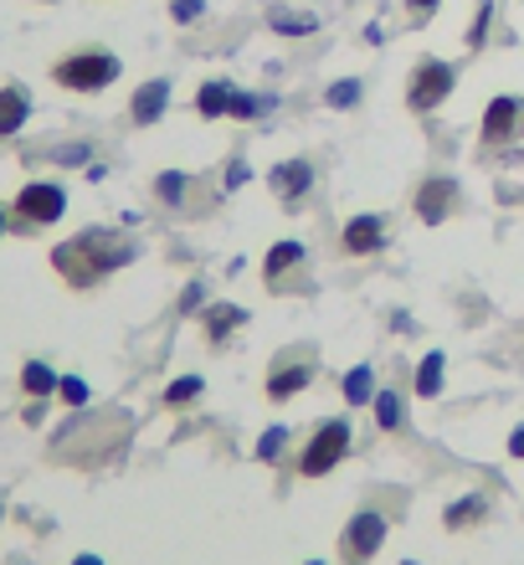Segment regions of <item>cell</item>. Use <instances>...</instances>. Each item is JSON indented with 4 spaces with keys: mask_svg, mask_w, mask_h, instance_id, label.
Returning a JSON list of instances; mask_svg holds the SVG:
<instances>
[{
    "mask_svg": "<svg viewBox=\"0 0 524 565\" xmlns=\"http://www.w3.org/2000/svg\"><path fill=\"white\" fill-rule=\"evenodd\" d=\"M340 247H345V257H371L386 247V216H350L345 232H340Z\"/></svg>",
    "mask_w": 524,
    "mask_h": 565,
    "instance_id": "8fae6325",
    "label": "cell"
},
{
    "mask_svg": "<svg viewBox=\"0 0 524 565\" xmlns=\"http://www.w3.org/2000/svg\"><path fill=\"white\" fill-rule=\"evenodd\" d=\"M57 396H62L67 406H88V381H83V375H62Z\"/></svg>",
    "mask_w": 524,
    "mask_h": 565,
    "instance_id": "f1b7e54d",
    "label": "cell"
},
{
    "mask_svg": "<svg viewBox=\"0 0 524 565\" xmlns=\"http://www.w3.org/2000/svg\"><path fill=\"white\" fill-rule=\"evenodd\" d=\"M345 402L350 406L375 402V371H371V365H355V371L345 375Z\"/></svg>",
    "mask_w": 524,
    "mask_h": 565,
    "instance_id": "7402d4cb",
    "label": "cell"
},
{
    "mask_svg": "<svg viewBox=\"0 0 524 565\" xmlns=\"http://www.w3.org/2000/svg\"><path fill=\"white\" fill-rule=\"evenodd\" d=\"M510 452H514V458H524V422L510 431Z\"/></svg>",
    "mask_w": 524,
    "mask_h": 565,
    "instance_id": "e575fe53",
    "label": "cell"
},
{
    "mask_svg": "<svg viewBox=\"0 0 524 565\" xmlns=\"http://www.w3.org/2000/svg\"><path fill=\"white\" fill-rule=\"evenodd\" d=\"M309 381H314V355H284L278 365L268 371V402H293L299 391H309Z\"/></svg>",
    "mask_w": 524,
    "mask_h": 565,
    "instance_id": "9c48e42d",
    "label": "cell"
},
{
    "mask_svg": "<svg viewBox=\"0 0 524 565\" xmlns=\"http://www.w3.org/2000/svg\"><path fill=\"white\" fill-rule=\"evenodd\" d=\"M0 232H6V211H0Z\"/></svg>",
    "mask_w": 524,
    "mask_h": 565,
    "instance_id": "8d00e7d4",
    "label": "cell"
},
{
    "mask_svg": "<svg viewBox=\"0 0 524 565\" xmlns=\"http://www.w3.org/2000/svg\"><path fill=\"white\" fill-rule=\"evenodd\" d=\"M375 427L381 431H402L406 422V402H402V391H375Z\"/></svg>",
    "mask_w": 524,
    "mask_h": 565,
    "instance_id": "ffe728a7",
    "label": "cell"
},
{
    "mask_svg": "<svg viewBox=\"0 0 524 565\" xmlns=\"http://www.w3.org/2000/svg\"><path fill=\"white\" fill-rule=\"evenodd\" d=\"M360 93H365V88H360L355 77H340V83H330L324 104H330V108H355V104H360Z\"/></svg>",
    "mask_w": 524,
    "mask_h": 565,
    "instance_id": "4316f807",
    "label": "cell"
},
{
    "mask_svg": "<svg viewBox=\"0 0 524 565\" xmlns=\"http://www.w3.org/2000/svg\"><path fill=\"white\" fill-rule=\"evenodd\" d=\"M201 294H206L201 282H185V294H180V313H195V309H201Z\"/></svg>",
    "mask_w": 524,
    "mask_h": 565,
    "instance_id": "836d02e7",
    "label": "cell"
},
{
    "mask_svg": "<svg viewBox=\"0 0 524 565\" xmlns=\"http://www.w3.org/2000/svg\"><path fill=\"white\" fill-rule=\"evenodd\" d=\"M272 108V98L268 93H232V114H226V119H263V114H268Z\"/></svg>",
    "mask_w": 524,
    "mask_h": 565,
    "instance_id": "603a6c76",
    "label": "cell"
},
{
    "mask_svg": "<svg viewBox=\"0 0 524 565\" xmlns=\"http://www.w3.org/2000/svg\"><path fill=\"white\" fill-rule=\"evenodd\" d=\"M350 443H355V431H350V422H324V427L309 437V447H303V458H299V473L303 478H324L334 473V462H345Z\"/></svg>",
    "mask_w": 524,
    "mask_h": 565,
    "instance_id": "5b68a950",
    "label": "cell"
},
{
    "mask_svg": "<svg viewBox=\"0 0 524 565\" xmlns=\"http://www.w3.org/2000/svg\"><path fill=\"white\" fill-rule=\"evenodd\" d=\"M232 83H201V93H195V114L201 119H226L232 114Z\"/></svg>",
    "mask_w": 524,
    "mask_h": 565,
    "instance_id": "e0dca14e",
    "label": "cell"
},
{
    "mask_svg": "<svg viewBox=\"0 0 524 565\" xmlns=\"http://www.w3.org/2000/svg\"><path fill=\"white\" fill-rule=\"evenodd\" d=\"M483 145H514V139L524 135V98H514V93H499V98H489V108H483V124H479Z\"/></svg>",
    "mask_w": 524,
    "mask_h": 565,
    "instance_id": "52a82bcc",
    "label": "cell"
},
{
    "mask_svg": "<svg viewBox=\"0 0 524 565\" xmlns=\"http://www.w3.org/2000/svg\"><path fill=\"white\" fill-rule=\"evenodd\" d=\"M165 108H170V77H150V83H139L135 98H129V124L150 129V124L165 119Z\"/></svg>",
    "mask_w": 524,
    "mask_h": 565,
    "instance_id": "7c38bea8",
    "label": "cell"
},
{
    "mask_svg": "<svg viewBox=\"0 0 524 565\" xmlns=\"http://www.w3.org/2000/svg\"><path fill=\"white\" fill-rule=\"evenodd\" d=\"M52 160H57V164H88L93 160V145H83V139H73V145H57V149H52Z\"/></svg>",
    "mask_w": 524,
    "mask_h": 565,
    "instance_id": "f546056e",
    "label": "cell"
},
{
    "mask_svg": "<svg viewBox=\"0 0 524 565\" xmlns=\"http://www.w3.org/2000/svg\"><path fill=\"white\" fill-rule=\"evenodd\" d=\"M386 545V514H375V509H360L355 520L345 524V535H340V555L350 565H365L375 551Z\"/></svg>",
    "mask_w": 524,
    "mask_h": 565,
    "instance_id": "8992f818",
    "label": "cell"
},
{
    "mask_svg": "<svg viewBox=\"0 0 524 565\" xmlns=\"http://www.w3.org/2000/svg\"><path fill=\"white\" fill-rule=\"evenodd\" d=\"M201 11H206V0H175V6H170V15H175L180 26H191V21H201Z\"/></svg>",
    "mask_w": 524,
    "mask_h": 565,
    "instance_id": "4dcf8cb0",
    "label": "cell"
},
{
    "mask_svg": "<svg viewBox=\"0 0 524 565\" xmlns=\"http://www.w3.org/2000/svg\"><path fill=\"white\" fill-rule=\"evenodd\" d=\"M201 391H206V381H201V375H180V381H170V386H165V406H191Z\"/></svg>",
    "mask_w": 524,
    "mask_h": 565,
    "instance_id": "d4e9b609",
    "label": "cell"
},
{
    "mask_svg": "<svg viewBox=\"0 0 524 565\" xmlns=\"http://www.w3.org/2000/svg\"><path fill=\"white\" fill-rule=\"evenodd\" d=\"M73 565H104V555H77Z\"/></svg>",
    "mask_w": 524,
    "mask_h": 565,
    "instance_id": "d590c367",
    "label": "cell"
},
{
    "mask_svg": "<svg viewBox=\"0 0 524 565\" xmlns=\"http://www.w3.org/2000/svg\"><path fill=\"white\" fill-rule=\"evenodd\" d=\"M284 447H288V427H268V431H263V443L253 447V458L257 462H278V452H284Z\"/></svg>",
    "mask_w": 524,
    "mask_h": 565,
    "instance_id": "83f0119b",
    "label": "cell"
},
{
    "mask_svg": "<svg viewBox=\"0 0 524 565\" xmlns=\"http://www.w3.org/2000/svg\"><path fill=\"white\" fill-rule=\"evenodd\" d=\"M26 119H31V98H26V88L6 83V88H0V139L21 135V129H26Z\"/></svg>",
    "mask_w": 524,
    "mask_h": 565,
    "instance_id": "5bb4252c",
    "label": "cell"
},
{
    "mask_svg": "<svg viewBox=\"0 0 524 565\" xmlns=\"http://www.w3.org/2000/svg\"><path fill=\"white\" fill-rule=\"evenodd\" d=\"M268 26L278 31V36H314V31H319V15H309V11H272Z\"/></svg>",
    "mask_w": 524,
    "mask_h": 565,
    "instance_id": "44dd1931",
    "label": "cell"
},
{
    "mask_svg": "<svg viewBox=\"0 0 524 565\" xmlns=\"http://www.w3.org/2000/svg\"><path fill=\"white\" fill-rule=\"evenodd\" d=\"M185 185H191V175H180V170H160V175H154V195H160L165 206H185Z\"/></svg>",
    "mask_w": 524,
    "mask_h": 565,
    "instance_id": "cb8c5ba5",
    "label": "cell"
},
{
    "mask_svg": "<svg viewBox=\"0 0 524 565\" xmlns=\"http://www.w3.org/2000/svg\"><path fill=\"white\" fill-rule=\"evenodd\" d=\"M124 73V62L108 46H88V52H67L62 62H52V83L67 93H104L114 88Z\"/></svg>",
    "mask_w": 524,
    "mask_h": 565,
    "instance_id": "7a4b0ae2",
    "label": "cell"
},
{
    "mask_svg": "<svg viewBox=\"0 0 524 565\" xmlns=\"http://www.w3.org/2000/svg\"><path fill=\"white\" fill-rule=\"evenodd\" d=\"M129 263H135V242L124 232H108V226H88V232H77V237L52 247V268H57V278L67 288H98Z\"/></svg>",
    "mask_w": 524,
    "mask_h": 565,
    "instance_id": "6da1fadb",
    "label": "cell"
},
{
    "mask_svg": "<svg viewBox=\"0 0 524 565\" xmlns=\"http://www.w3.org/2000/svg\"><path fill=\"white\" fill-rule=\"evenodd\" d=\"M452 83H458V67L442 57H421L417 67H411V77H406V108L411 114H432L437 104H448Z\"/></svg>",
    "mask_w": 524,
    "mask_h": 565,
    "instance_id": "3957f363",
    "label": "cell"
},
{
    "mask_svg": "<svg viewBox=\"0 0 524 565\" xmlns=\"http://www.w3.org/2000/svg\"><path fill=\"white\" fill-rule=\"evenodd\" d=\"M247 319H253V313L242 309V303H211V309L201 313V329H206L211 344H226L242 324H247Z\"/></svg>",
    "mask_w": 524,
    "mask_h": 565,
    "instance_id": "4fadbf2b",
    "label": "cell"
},
{
    "mask_svg": "<svg viewBox=\"0 0 524 565\" xmlns=\"http://www.w3.org/2000/svg\"><path fill=\"white\" fill-rule=\"evenodd\" d=\"M437 6H442V0H406V11H411V21H432Z\"/></svg>",
    "mask_w": 524,
    "mask_h": 565,
    "instance_id": "d6a6232c",
    "label": "cell"
},
{
    "mask_svg": "<svg viewBox=\"0 0 524 565\" xmlns=\"http://www.w3.org/2000/svg\"><path fill=\"white\" fill-rule=\"evenodd\" d=\"M483 514H489V499H483V493H468V499H452L442 524H448V530H468V524H479Z\"/></svg>",
    "mask_w": 524,
    "mask_h": 565,
    "instance_id": "d6986e66",
    "label": "cell"
},
{
    "mask_svg": "<svg viewBox=\"0 0 524 565\" xmlns=\"http://www.w3.org/2000/svg\"><path fill=\"white\" fill-rule=\"evenodd\" d=\"M309 565H324V561H309Z\"/></svg>",
    "mask_w": 524,
    "mask_h": 565,
    "instance_id": "74e56055",
    "label": "cell"
},
{
    "mask_svg": "<svg viewBox=\"0 0 524 565\" xmlns=\"http://www.w3.org/2000/svg\"><path fill=\"white\" fill-rule=\"evenodd\" d=\"M11 216L26 226H57L67 216V191L57 180H26L11 201Z\"/></svg>",
    "mask_w": 524,
    "mask_h": 565,
    "instance_id": "277c9868",
    "label": "cell"
},
{
    "mask_svg": "<svg viewBox=\"0 0 524 565\" xmlns=\"http://www.w3.org/2000/svg\"><path fill=\"white\" fill-rule=\"evenodd\" d=\"M247 175H253V170H247V160H242V154H232V164H226V191L247 185Z\"/></svg>",
    "mask_w": 524,
    "mask_h": 565,
    "instance_id": "1f68e13d",
    "label": "cell"
},
{
    "mask_svg": "<svg viewBox=\"0 0 524 565\" xmlns=\"http://www.w3.org/2000/svg\"><path fill=\"white\" fill-rule=\"evenodd\" d=\"M268 185H272V195H278V206H303V201H309V185H314V164L309 160L272 164Z\"/></svg>",
    "mask_w": 524,
    "mask_h": 565,
    "instance_id": "30bf717a",
    "label": "cell"
},
{
    "mask_svg": "<svg viewBox=\"0 0 524 565\" xmlns=\"http://www.w3.org/2000/svg\"><path fill=\"white\" fill-rule=\"evenodd\" d=\"M489 21H494V0H479V11H473V26H468V52H479L489 42Z\"/></svg>",
    "mask_w": 524,
    "mask_h": 565,
    "instance_id": "484cf974",
    "label": "cell"
},
{
    "mask_svg": "<svg viewBox=\"0 0 524 565\" xmlns=\"http://www.w3.org/2000/svg\"><path fill=\"white\" fill-rule=\"evenodd\" d=\"M57 386H62V375L46 365V360H26L21 365V391H26L31 402H46V396H57Z\"/></svg>",
    "mask_w": 524,
    "mask_h": 565,
    "instance_id": "9a60e30c",
    "label": "cell"
},
{
    "mask_svg": "<svg viewBox=\"0 0 524 565\" xmlns=\"http://www.w3.org/2000/svg\"><path fill=\"white\" fill-rule=\"evenodd\" d=\"M442 375H448V355L442 350H427L417 365V396L421 402H432V396H442Z\"/></svg>",
    "mask_w": 524,
    "mask_h": 565,
    "instance_id": "2e32d148",
    "label": "cell"
},
{
    "mask_svg": "<svg viewBox=\"0 0 524 565\" xmlns=\"http://www.w3.org/2000/svg\"><path fill=\"white\" fill-rule=\"evenodd\" d=\"M417 216H421V226H442L458 211V180L452 175H432V180H421L417 185Z\"/></svg>",
    "mask_w": 524,
    "mask_h": 565,
    "instance_id": "ba28073f",
    "label": "cell"
},
{
    "mask_svg": "<svg viewBox=\"0 0 524 565\" xmlns=\"http://www.w3.org/2000/svg\"><path fill=\"white\" fill-rule=\"evenodd\" d=\"M303 263V242H272L268 257H263V273H268L272 282L284 278V273H293Z\"/></svg>",
    "mask_w": 524,
    "mask_h": 565,
    "instance_id": "ac0fdd59",
    "label": "cell"
}]
</instances>
